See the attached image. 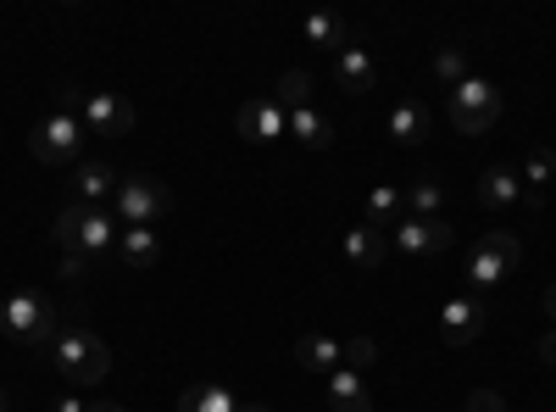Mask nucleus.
<instances>
[{
  "instance_id": "nucleus-9",
  "label": "nucleus",
  "mask_w": 556,
  "mask_h": 412,
  "mask_svg": "<svg viewBox=\"0 0 556 412\" xmlns=\"http://www.w3.org/2000/svg\"><path fill=\"white\" fill-rule=\"evenodd\" d=\"M395 251H406V257H440V251H451V223L445 217H401L395 223Z\"/></svg>"
},
{
  "instance_id": "nucleus-17",
  "label": "nucleus",
  "mask_w": 556,
  "mask_h": 412,
  "mask_svg": "<svg viewBox=\"0 0 556 412\" xmlns=\"http://www.w3.org/2000/svg\"><path fill=\"white\" fill-rule=\"evenodd\" d=\"M429 128H434V117H429L424 101H401V107L390 112V140H395V146H424Z\"/></svg>"
},
{
  "instance_id": "nucleus-35",
  "label": "nucleus",
  "mask_w": 556,
  "mask_h": 412,
  "mask_svg": "<svg viewBox=\"0 0 556 412\" xmlns=\"http://www.w3.org/2000/svg\"><path fill=\"white\" fill-rule=\"evenodd\" d=\"M0 412H12V385H0Z\"/></svg>"
},
{
  "instance_id": "nucleus-21",
  "label": "nucleus",
  "mask_w": 556,
  "mask_h": 412,
  "mask_svg": "<svg viewBox=\"0 0 556 412\" xmlns=\"http://www.w3.org/2000/svg\"><path fill=\"white\" fill-rule=\"evenodd\" d=\"M301 34H306V45H317V51H345L351 45V34H345V17L340 12H312L306 23H301Z\"/></svg>"
},
{
  "instance_id": "nucleus-16",
  "label": "nucleus",
  "mask_w": 556,
  "mask_h": 412,
  "mask_svg": "<svg viewBox=\"0 0 556 412\" xmlns=\"http://www.w3.org/2000/svg\"><path fill=\"white\" fill-rule=\"evenodd\" d=\"M106 196H117V167H112V162H84L78 178H73V201L101 207Z\"/></svg>"
},
{
  "instance_id": "nucleus-24",
  "label": "nucleus",
  "mask_w": 556,
  "mask_h": 412,
  "mask_svg": "<svg viewBox=\"0 0 556 412\" xmlns=\"http://www.w3.org/2000/svg\"><path fill=\"white\" fill-rule=\"evenodd\" d=\"M362 212H367V228H384V223L395 228V223L406 217V196H401L395 185H374V190H367V207H362Z\"/></svg>"
},
{
  "instance_id": "nucleus-23",
  "label": "nucleus",
  "mask_w": 556,
  "mask_h": 412,
  "mask_svg": "<svg viewBox=\"0 0 556 412\" xmlns=\"http://www.w3.org/2000/svg\"><path fill=\"white\" fill-rule=\"evenodd\" d=\"M406 196V217H440L445 207V185H440V173H424V178H412V190Z\"/></svg>"
},
{
  "instance_id": "nucleus-37",
  "label": "nucleus",
  "mask_w": 556,
  "mask_h": 412,
  "mask_svg": "<svg viewBox=\"0 0 556 412\" xmlns=\"http://www.w3.org/2000/svg\"><path fill=\"white\" fill-rule=\"evenodd\" d=\"M89 412H123V407H112V401H101V407H89Z\"/></svg>"
},
{
  "instance_id": "nucleus-4",
  "label": "nucleus",
  "mask_w": 556,
  "mask_h": 412,
  "mask_svg": "<svg viewBox=\"0 0 556 412\" xmlns=\"http://www.w3.org/2000/svg\"><path fill=\"white\" fill-rule=\"evenodd\" d=\"M501 112H506V101H501V89L490 84V78H462L456 89H451V123H456V134H468V140H479V134H490L495 123H501Z\"/></svg>"
},
{
  "instance_id": "nucleus-36",
  "label": "nucleus",
  "mask_w": 556,
  "mask_h": 412,
  "mask_svg": "<svg viewBox=\"0 0 556 412\" xmlns=\"http://www.w3.org/2000/svg\"><path fill=\"white\" fill-rule=\"evenodd\" d=\"M240 412H267V407L262 401H240Z\"/></svg>"
},
{
  "instance_id": "nucleus-33",
  "label": "nucleus",
  "mask_w": 556,
  "mask_h": 412,
  "mask_svg": "<svg viewBox=\"0 0 556 412\" xmlns=\"http://www.w3.org/2000/svg\"><path fill=\"white\" fill-rule=\"evenodd\" d=\"M56 412H89V407H84L78 396H62V401H56Z\"/></svg>"
},
{
  "instance_id": "nucleus-20",
  "label": "nucleus",
  "mask_w": 556,
  "mask_h": 412,
  "mask_svg": "<svg viewBox=\"0 0 556 412\" xmlns=\"http://www.w3.org/2000/svg\"><path fill=\"white\" fill-rule=\"evenodd\" d=\"M295 362H301L306 374L329 379V374L340 369V340H329V335H301V340H295Z\"/></svg>"
},
{
  "instance_id": "nucleus-3",
  "label": "nucleus",
  "mask_w": 556,
  "mask_h": 412,
  "mask_svg": "<svg viewBox=\"0 0 556 412\" xmlns=\"http://www.w3.org/2000/svg\"><path fill=\"white\" fill-rule=\"evenodd\" d=\"M518 262H523V240L506 235V228H490V235H484L468 257H462V279H468V285L484 296V290H495Z\"/></svg>"
},
{
  "instance_id": "nucleus-6",
  "label": "nucleus",
  "mask_w": 556,
  "mask_h": 412,
  "mask_svg": "<svg viewBox=\"0 0 556 412\" xmlns=\"http://www.w3.org/2000/svg\"><path fill=\"white\" fill-rule=\"evenodd\" d=\"M28 151H34V162H45V167L78 162V151H84V123H78L73 112H51V117L28 134Z\"/></svg>"
},
{
  "instance_id": "nucleus-34",
  "label": "nucleus",
  "mask_w": 556,
  "mask_h": 412,
  "mask_svg": "<svg viewBox=\"0 0 556 412\" xmlns=\"http://www.w3.org/2000/svg\"><path fill=\"white\" fill-rule=\"evenodd\" d=\"M545 312H551V324H556V285L545 290Z\"/></svg>"
},
{
  "instance_id": "nucleus-26",
  "label": "nucleus",
  "mask_w": 556,
  "mask_h": 412,
  "mask_svg": "<svg viewBox=\"0 0 556 412\" xmlns=\"http://www.w3.org/2000/svg\"><path fill=\"white\" fill-rule=\"evenodd\" d=\"M285 112H301V107H312V73H301V67H290V73H278V96H273Z\"/></svg>"
},
{
  "instance_id": "nucleus-7",
  "label": "nucleus",
  "mask_w": 556,
  "mask_h": 412,
  "mask_svg": "<svg viewBox=\"0 0 556 412\" xmlns=\"http://www.w3.org/2000/svg\"><path fill=\"white\" fill-rule=\"evenodd\" d=\"M484 324H490V307H484V296H451L445 307H440V340L445 346H473L479 335H484Z\"/></svg>"
},
{
  "instance_id": "nucleus-1",
  "label": "nucleus",
  "mask_w": 556,
  "mask_h": 412,
  "mask_svg": "<svg viewBox=\"0 0 556 412\" xmlns=\"http://www.w3.org/2000/svg\"><path fill=\"white\" fill-rule=\"evenodd\" d=\"M0 335L28 346V351H51L62 335V312L45 290H12L0 301Z\"/></svg>"
},
{
  "instance_id": "nucleus-15",
  "label": "nucleus",
  "mask_w": 556,
  "mask_h": 412,
  "mask_svg": "<svg viewBox=\"0 0 556 412\" xmlns=\"http://www.w3.org/2000/svg\"><path fill=\"white\" fill-rule=\"evenodd\" d=\"M173 412H240V401H235V390H223L212 379H190V385L178 390V407Z\"/></svg>"
},
{
  "instance_id": "nucleus-18",
  "label": "nucleus",
  "mask_w": 556,
  "mask_h": 412,
  "mask_svg": "<svg viewBox=\"0 0 556 412\" xmlns=\"http://www.w3.org/2000/svg\"><path fill=\"white\" fill-rule=\"evenodd\" d=\"M323 390H329V407H334V412H367V407H374V396H367V379L351 374V369H334L329 379H323Z\"/></svg>"
},
{
  "instance_id": "nucleus-25",
  "label": "nucleus",
  "mask_w": 556,
  "mask_h": 412,
  "mask_svg": "<svg viewBox=\"0 0 556 412\" xmlns=\"http://www.w3.org/2000/svg\"><path fill=\"white\" fill-rule=\"evenodd\" d=\"M434 78H440L445 89H456L462 78H473L468 51H462V45H440V51H434Z\"/></svg>"
},
{
  "instance_id": "nucleus-8",
  "label": "nucleus",
  "mask_w": 556,
  "mask_h": 412,
  "mask_svg": "<svg viewBox=\"0 0 556 412\" xmlns=\"http://www.w3.org/2000/svg\"><path fill=\"white\" fill-rule=\"evenodd\" d=\"M134 101L128 96H117V89H89L84 96V107H78V123L89 128V134H128L134 128Z\"/></svg>"
},
{
  "instance_id": "nucleus-19",
  "label": "nucleus",
  "mask_w": 556,
  "mask_h": 412,
  "mask_svg": "<svg viewBox=\"0 0 556 412\" xmlns=\"http://www.w3.org/2000/svg\"><path fill=\"white\" fill-rule=\"evenodd\" d=\"M117 262L123 267H156L162 262L156 228H123V235H117Z\"/></svg>"
},
{
  "instance_id": "nucleus-14",
  "label": "nucleus",
  "mask_w": 556,
  "mask_h": 412,
  "mask_svg": "<svg viewBox=\"0 0 556 412\" xmlns=\"http://www.w3.org/2000/svg\"><path fill=\"white\" fill-rule=\"evenodd\" d=\"M345 262L351 267H384L390 262V240H384V228H367V223H356L351 235H345Z\"/></svg>"
},
{
  "instance_id": "nucleus-13",
  "label": "nucleus",
  "mask_w": 556,
  "mask_h": 412,
  "mask_svg": "<svg viewBox=\"0 0 556 412\" xmlns=\"http://www.w3.org/2000/svg\"><path fill=\"white\" fill-rule=\"evenodd\" d=\"M379 84V67L374 57H367V45H345V51L334 57V89H345V96H367V89Z\"/></svg>"
},
{
  "instance_id": "nucleus-2",
  "label": "nucleus",
  "mask_w": 556,
  "mask_h": 412,
  "mask_svg": "<svg viewBox=\"0 0 556 412\" xmlns=\"http://www.w3.org/2000/svg\"><path fill=\"white\" fill-rule=\"evenodd\" d=\"M45 357H51L56 374L73 379V385H101V379L112 374V346L89 329V324H62L56 346L45 351Z\"/></svg>"
},
{
  "instance_id": "nucleus-28",
  "label": "nucleus",
  "mask_w": 556,
  "mask_h": 412,
  "mask_svg": "<svg viewBox=\"0 0 556 412\" xmlns=\"http://www.w3.org/2000/svg\"><path fill=\"white\" fill-rule=\"evenodd\" d=\"M374 362H379L374 335H356V340H345V346H340V369H351V374H367Z\"/></svg>"
},
{
  "instance_id": "nucleus-29",
  "label": "nucleus",
  "mask_w": 556,
  "mask_h": 412,
  "mask_svg": "<svg viewBox=\"0 0 556 412\" xmlns=\"http://www.w3.org/2000/svg\"><path fill=\"white\" fill-rule=\"evenodd\" d=\"M78 223H84V201H67V207L56 212V223H51V240H56L62 251H78Z\"/></svg>"
},
{
  "instance_id": "nucleus-32",
  "label": "nucleus",
  "mask_w": 556,
  "mask_h": 412,
  "mask_svg": "<svg viewBox=\"0 0 556 412\" xmlns=\"http://www.w3.org/2000/svg\"><path fill=\"white\" fill-rule=\"evenodd\" d=\"M540 357H545V369H556V324L540 335Z\"/></svg>"
},
{
  "instance_id": "nucleus-12",
  "label": "nucleus",
  "mask_w": 556,
  "mask_h": 412,
  "mask_svg": "<svg viewBox=\"0 0 556 412\" xmlns=\"http://www.w3.org/2000/svg\"><path fill=\"white\" fill-rule=\"evenodd\" d=\"M473 196H479L484 212H513V207L523 201V173L495 162V167H484V178H479V190H473Z\"/></svg>"
},
{
  "instance_id": "nucleus-30",
  "label": "nucleus",
  "mask_w": 556,
  "mask_h": 412,
  "mask_svg": "<svg viewBox=\"0 0 556 412\" xmlns=\"http://www.w3.org/2000/svg\"><path fill=\"white\" fill-rule=\"evenodd\" d=\"M468 412H506V396L490 390V385H479V390H468Z\"/></svg>"
},
{
  "instance_id": "nucleus-22",
  "label": "nucleus",
  "mask_w": 556,
  "mask_h": 412,
  "mask_svg": "<svg viewBox=\"0 0 556 412\" xmlns=\"http://www.w3.org/2000/svg\"><path fill=\"white\" fill-rule=\"evenodd\" d=\"M290 134L306 146V151H329L334 146V123L323 117L317 107H301V112H290Z\"/></svg>"
},
{
  "instance_id": "nucleus-27",
  "label": "nucleus",
  "mask_w": 556,
  "mask_h": 412,
  "mask_svg": "<svg viewBox=\"0 0 556 412\" xmlns=\"http://www.w3.org/2000/svg\"><path fill=\"white\" fill-rule=\"evenodd\" d=\"M518 173H523V185H540V190H545L551 178H556V151H551V146H529Z\"/></svg>"
},
{
  "instance_id": "nucleus-5",
  "label": "nucleus",
  "mask_w": 556,
  "mask_h": 412,
  "mask_svg": "<svg viewBox=\"0 0 556 412\" xmlns=\"http://www.w3.org/2000/svg\"><path fill=\"white\" fill-rule=\"evenodd\" d=\"M173 207V190L151 173H134V178H117V223L123 228H151L162 212Z\"/></svg>"
},
{
  "instance_id": "nucleus-31",
  "label": "nucleus",
  "mask_w": 556,
  "mask_h": 412,
  "mask_svg": "<svg viewBox=\"0 0 556 412\" xmlns=\"http://www.w3.org/2000/svg\"><path fill=\"white\" fill-rule=\"evenodd\" d=\"M56 273H62L67 285H78L84 273H89V257H84V251H62V267H56Z\"/></svg>"
},
{
  "instance_id": "nucleus-11",
  "label": "nucleus",
  "mask_w": 556,
  "mask_h": 412,
  "mask_svg": "<svg viewBox=\"0 0 556 412\" xmlns=\"http://www.w3.org/2000/svg\"><path fill=\"white\" fill-rule=\"evenodd\" d=\"M235 123H240V134H245L251 146H273L278 134H290V112L278 107V101H245Z\"/></svg>"
},
{
  "instance_id": "nucleus-10",
  "label": "nucleus",
  "mask_w": 556,
  "mask_h": 412,
  "mask_svg": "<svg viewBox=\"0 0 556 412\" xmlns=\"http://www.w3.org/2000/svg\"><path fill=\"white\" fill-rule=\"evenodd\" d=\"M117 217L106 212V207H84V223H78V251L89 257V262H106V257H117Z\"/></svg>"
}]
</instances>
